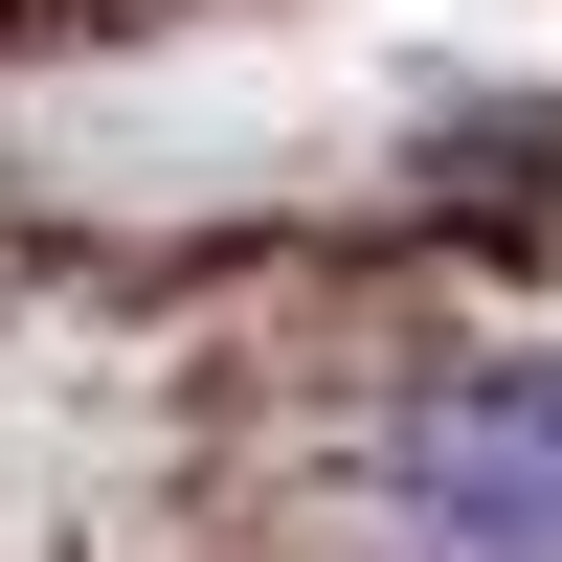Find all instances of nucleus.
Returning a JSON list of instances; mask_svg holds the SVG:
<instances>
[{
	"label": "nucleus",
	"mask_w": 562,
	"mask_h": 562,
	"mask_svg": "<svg viewBox=\"0 0 562 562\" xmlns=\"http://www.w3.org/2000/svg\"><path fill=\"white\" fill-rule=\"evenodd\" d=\"M360 562H562V338H495L360 428Z\"/></svg>",
	"instance_id": "f257e3e1"
}]
</instances>
